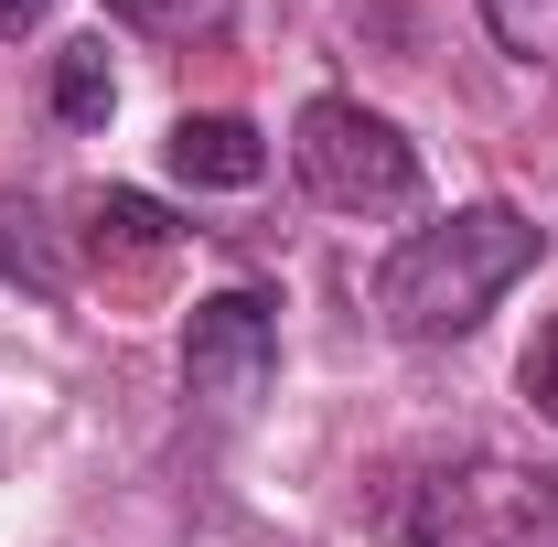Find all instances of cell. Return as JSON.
<instances>
[{"label": "cell", "mask_w": 558, "mask_h": 547, "mask_svg": "<svg viewBox=\"0 0 558 547\" xmlns=\"http://www.w3.org/2000/svg\"><path fill=\"white\" fill-rule=\"evenodd\" d=\"M44 11H54V0H0V44H22V33H33Z\"/></svg>", "instance_id": "12"}, {"label": "cell", "mask_w": 558, "mask_h": 547, "mask_svg": "<svg viewBox=\"0 0 558 547\" xmlns=\"http://www.w3.org/2000/svg\"><path fill=\"white\" fill-rule=\"evenodd\" d=\"M537 247H548L537 215L462 205V215H440V226H418V236L387 247V269H376V312H387V333H398V343H462L515 279L537 269Z\"/></svg>", "instance_id": "1"}, {"label": "cell", "mask_w": 558, "mask_h": 547, "mask_svg": "<svg viewBox=\"0 0 558 547\" xmlns=\"http://www.w3.org/2000/svg\"><path fill=\"white\" fill-rule=\"evenodd\" d=\"M290 161L333 215H409L418 205V150L398 119H376L365 97H312L290 119Z\"/></svg>", "instance_id": "3"}, {"label": "cell", "mask_w": 558, "mask_h": 547, "mask_svg": "<svg viewBox=\"0 0 558 547\" xmlns=\"http://www.w3.org/2000/svg\"><path fill=\"white\" fill-rule=\"evenodd\" d=\"M484 33L515 54V65L558 75V0H484Z\"/></svg>", "instance_id": "9"}, {"label": "cell", "mask_w": 558, "mask_h": 547, "mask_svg": "<svg viewBox=\"0 0 558 547\" xmlns=\"http://www.w3.org/2000/svg\"><path fill=\"white\" fill-rule=\"evenodd\" d=\"M86 247L119 258V269H161V258L183 247V226L150 205V194H97V205H86Z\"/></svg>", "instance_id": "7"}, {"label": "cell", "mask_w": 558, "mask_h": 547, "mask_svg": "<svg viewBox=\"0 0 558 547\" xmlns=\"http://www.w3.org/2000/svg\"><path fill=\"white\" fill-rule=\"evenodd\" d=\"M279 376V312L258 290H215L183 323V398L205 418H247Z\"/></svg>", "instance_id": "4"}, {"label": "cell", "mask_w": 558, "mask_h": 547, "mask_svg": "<svg viewBox=\"0 0 558 547\" xmlns=\"http://www.w3.org/2000/svg\"><path fill=\"white\" fill-rule=\"evenodd\" d=\"M526 409L558 418V323H537V343H526Z\"/></svg>", "instance_id": "11"}, {"label": "cell", "mask_w": 558, "mask_h": 547, "mask_svg": "<svg viewBox=\"0 0 558 547\" xmlns=\"http://www.w3.org/2000/svg\"><path fill=\"white\" fill-rule=\"evenodd\" d=\"M161 161H172V183H194V194H247V183H269V130L236 119V108H194V119H172Z\"/></svg>", "instance_id": "5"}, {"label": "cell", "mask_w": 558, "mask_h": 547, "mask_svg": "<svg viewBox=\"0 0 558 547\" xmlns=\"http://www.w3.org/2000/svg\"><path fill=\"white\" fill-rule=\"evenodd\" d=\"M130 33H215L226 22V0H108Z\"/></svg>", "instance_id": "10"}, {"label": "cell", "mask_w": 558, "mask_h": 547, "mask_svg": "<svg viewBox=\"0 0 558 547\" xmlns=\"http://www.w3.org/2000/svg\"><path fill=\"white\" fill-rule=\"evenodd\" d=\"M108 108H119V65H108V33H86V44L54 54V119L65 130H97Z\"/></svg>", "instance_id": "8"}, {"label": "cell", "mask_w": 558, "mask_h": 547, "mask_svg": "<svg viewBox=\"0 0 558 547\" xmlns=\"http://www.w3.org/2000/svg\"><path fill=\"white\" fill-rule=\"evenodd\" d=\"M398 547H558V473L462 451L398 494Z\"/></svg>", "instance_id": "2"}, {"label": "cell", "mask_w": 558, "mask_h": 547, "mask_svg": "<svg viewBox=\"0 0 558 547\" xmlns=\"http://www.w3.org/2000/svg\"><path fill=\"white\" fill-rule=\"evenodd\" d=\"M0 279L11 290H33V301H65V236H54V215L33 205V194H0Z\"/></svg>", "instance_id": "6"}]
</instances>
